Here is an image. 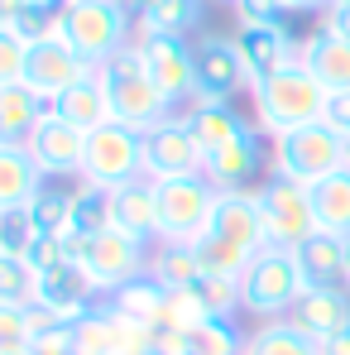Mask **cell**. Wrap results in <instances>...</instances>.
<instances>
[{"mask_svg":"<svg viewBox=\"0 0 350 355\" xmlns=\"http://www.w3.org/2000/svg\"><path fill=\"white\" fill-rule=\"evenodd\" d=\"M177 302H182L187 322H235V312H240V279L202 269V274L177 293Z\"/></svg>","mask_w":350,"mask_h":355,"instance_id":"obj_19","label":"cell"},{"mask_svg":"<svg viewBox=\"0 0 350 355\" xmlns=\"http://www.w3.org/2000/svg\"><path fill=\"white\" fill-rule=\"evenodd\" d=\"M24 259H29V264H34L39 274H44V269H58V264H67V259H72V240H67V236H49V231H39Z\"/></svg>","mask_w":350,"mask_h":355,"instance_id":"obj_41","label":"cell"},{"mask_svg":"<svg viewBox=\"0 0 350 355\" xmlns=\"http://www.w3.org/2000/svg\"><path fill=\"white\" fill-rule=\"evenodd\" d=\"M29 355H82V351H77L72 331H53V336H39V341H29Z\"/></svg>","mask_w":350,"mask_h":355,"instance_id":"obj_45","label":"cell"},{"mask_svg":"<svg viewBox=\"0 0 350 355\" xmlns=\"http://www.w3.org/2000/svg\"><path fill=\"white\" fill-rule=\"evenodd\" d=\"M39 187H44V173L29 159V149L24 144H0V216L24 211Z\"/></svg>","mask_w":350,"mask_h":355,"instance_id":"obj_24","label":"cell"},{"mask_svg":"<svg viewBox=\"0 0 350 355\" xmlns=\"http://www.w3.org/2000/svg\"><path fill=\"white\" fill-rule=\"evenodd\" d=\"M19 5H24V0H0V24H15V15H19Z\"/></svg>","mask_w":350,"mask_h":355,"instance_id":"obj_48","label":"cell"},{"mask_svg":"<svg viewBox=\"0 0 350 355\" xmlns=\"http://www.w3.org/2000/svg\"><path fill=\"white\" fill-rule=\"evenodd\" d=\"M346 288H350V236H346Z\"/></svg>","mask_w":350,"mask_h":355,"instance_id":"obj_49","label":"cell"},{"mask_svg":"<svg viewBox=\"0 0 350 355\" xmlns=\"http://www.w3.org/2000/svg\"><path fill=\"white\" fill-rule=\"evenodd\" d=\"M192 58H197V96L192 101H231L235 92L250 87L235 34H197Z\"/></svg>","mask_w":350,"mask_h":355,"instance_id":"obj_13","label":"cell"},{"mask_svg":"<svg viewBox=\"0 0 350 355\" xmlns=\"http://www.w3.org/2000/svg\"><path fill=\"white\" fill-rule=\"evenodd\" d=\"M111 192H116V226L120 231L159 245V182L154 178H134L125 187H111Z\"/></svg>","mask_w":350,"mask_h":355,"instance_id":"obj_22","label":"cell"},{"mask_svg":"<svg viewBox=\"0 0 350 355\" xmlns=\"http://www.w3.org/2000/svg\"><path fill=\"white\" fill-rule=\"evenodd\" d=\"M72 240V259L82 264V274L91 279V288L96 297H116L125 284H134V279H144L149 274V259H154V250H149V240L130 236V231H101V236H67Z\"/></svg>","mask_w":350,"mask_h":355,"instance_id":"obj_4","label":"cell"},{"mask_svg":"<svg viewBox=\"0 0 350 355\" xmlns=\"http://www.w3.org/2000/svg\"><path fill=\"white\" fill-rule=\"evenodd\" d=\"M259 197V226L269 250H297L307 236H317V216H312V192L297 187L288 178H264L254 187Z\"/></svg>","mask_w":350,"mask_h":355,"instance_id":"obj_10","label":"cell"},{"mask_svg":"<svg viewBox=\"0 0 350 355\" xmlns=\"http://www.w3.org/2000/svg\"><path fill=\"white\" fill-rule=\"evenodd\" d=\"M67 5H72V0H24L10 29H15V34H19L24 44H44V39H58Z\"/></svg>","mask_w":350,"mask_h":355,"instance_id":"obj_34","label":"cell"},{"mask_svg":"<svg viewBox=\"0 0 350 355\" xmlns=\"http://www.w3.org/2000/svg\"><path fill=\"white\" fill-rule=\"evenodd\" d=\"M53 116H62L67 125H77L82 135H91V130H101L106 120H111V101H106V87H101V77L91 72V77H82L72 92H62L58 101L49 106Z\"/></svg>","mask_w":350,"mask_h":355,"instance_id":"obj_26","label":"cell"},{"mask_svg":"<svg viewBox=\"0 0 350 355\" xmlns=\"http://www.w3.org/2000/svg\"><path fill=\"white\" fill-rule=\"evenodd\" d=\"M240 355H322V346L297 327V322H259L254 331H245V351Z\"/></svg>","mask_w":350,"mask_h":355,"instance_id":"obj_29","label":"cell"},{"mask_svg":"<svg viewBox=\"0 0 350 355\" xmlns=\"http://www.w3.org/2000/svg\"><path fill=\"white\" fill-rule=\"evenodd\" d=\"M322 355H350V327H346V331H336L331 341H322Z\"/></svg>","mask_w":350,"mask_h":355,"instance_id":"obj_47","label":"cell"},{"mask_svg":"<svg viewBox=\"0 0 350 355\" xmlns=\"http://www.w3.org/2000/svg\"><path fill=\"white\" fill-rule=\"evenodd\" d=\"M216 202H221V187L207 173L159 182V245H197L202 231L211 226Z\"/></svg>","mask_w":350,"mask_h":355,"instance_id":"obj_8","label":"cell"},{"mask_svg":"<svg viewBox=\"0 0 350 355\" xmlns=\"http://www.w3.org/2000/svg\"><path fill=\"white\" fill-rule=\"evenodd\" d=\"M168 351L173 355H240L245 351V331L235 322H192V327H182V336Z\"/></svg>","mask_w":350,"mask_h":355,"instance_id":"obj_30","label":"cell"},{"mask_svg":"<svg viewBox=\"0 0 350 355\" xmlns=\"http://www.w3.org/2000/svg\"><path fill=\"white\" fill-rule=\"evenodd\" d=\"M24 58H29V44L10 24H0V87L24 82Z\"/></svg>","mask_w":350,"mask_h":355,"instance_id":"obj_39","label":"cell"},{"mask_svg":"<svg viewBox=\"0 0 350 355\" xmlns=\"http://www.w3.org/2000/svg\"><path fill=\"white\" fill-rule=\"evenodd\" d=\"M96 77H101V87H106V101H111V120L120 125H134V130H154L159 120L177 116L173 101L154 87V77L144 72V62L134 53V44L130 49H120L116 58H106L96 67Z\"/></svg>","mask_w":350,"mask_h":355,"instance_id":"obj_5","label":"cell"},{"mask_svg":"<svg viewBox=\"0 0 350 355\" xmlns=\"http://www.w3.org/2000/svg\"><path fill=\"white\" fill-rule=\"evenodd\" d=\"M231 19L235 29H279V24H288V5L283 0H235Z\"/></svg>","mask_w":350,"mask_h":355,"instance_id":"obj_37","label":"cell"},{"mask_svg":"<svg viewBox=\"0 0 350 355\" xmlns=\"http://www.w3.org/2000/svg\"><path fill=\"white\" fill-rule=\"evenodd\" d=\"M288 322H297L317 346L331 341L336 331L350 327V288H307V293L297 297Z\"/></svg>","mask_w":350,"mask_h":355,"instance_id":"obj_20","label":"cell"},{"mask_svg":"<svg viewBox=\"0 0 350 355\" xmlns=\"http://www.w3.org/2000/svg\"><path fill=\"white\" fill-rule=\"evenodd\" d=\"M302 67L326 92H350V39H336L326 29L302 34Z\"/></svg>","mask_w":350,"mask_h":355,"instance_id":"obj_23","label":"cell"},{"mask_svg":"<svg viewBox=\"0 0 350 355\" xmlns=\"http://www.w3.org/2000/svg\"><path fill=\"white\" fill-rule=\"evenodd\" d=\"M302 293H307V284H302V269H297L292 250H269L264 245L240 274V312H250L254 322L292 317Z\"/></svg>","mask_w":350,"mask_h":355,"instance_id":"obj_6","label":"cell"},{"mask_svg":"<svg viewBox=\"0 0 350 355\" xmlns=\"http://www.w3.org/2000/svg\"><path fill=\"white\" fill-rule=\"evenodd\" d=\"M72 341L82 355H120V312L111 302H96L77 327H72Z\"/></svg>","mask_w":350,"mask_h":355,"instance_id":"obj_32","label":"cell"},{"mask_svg":"<svg viewBox=\"0 0 350 355\" xmlns=\"http://www.w3.org/2000/svg\"><path fill=\"white\" fill-rule=\"evenodd\" d=\"M34 297H39V269L19 254H0V302L29 307Z\"/></svg>","mask_w":350,"mask_h":355,"instance_id":"obj_36","label":"cell"},{"mask_svg":"<svg viewBox=\"0 0 350 355\" xmlns=\"http://www.w3.org/2000/svg\"><path fill=\"white\" fill-rule=\"evenodd\" d=\"M134 53L144 62V72L154 77V87L173 101V111L192 106V96H197V58H192V39L187 34L134 29Z\"/></svg>","mask_w":350,"mask_h":355,"instance_id":"obj_9","label":"cell"},{"mask_svg":"<svg viewBox=\"0 0 350 355\" xmlns=\"http://www.w3.org/2000/svg\"><path fill=\"white\" fill-rule=\"evenodd\" d=\"M29 221L49 236H67L72 231V187H58V178H44V187L29 197Z\"/></svg>","mask_w":350,"mask_h":355,"instance_id":"obj_33","label":"cell"},{"mask_svg":"<svg viewBox=\"0 0 350 355\" xmlns=\"http://www.w3.org/2000/svg\"><path fill=\"white\" fill-rule=\"evenodd\" d=\"M0 351H29V307L0 302Z\"/></svg>","mask_w":350,"mask_h":355,"instance_id":"obj_40","label":"cell"},{"mask_svg":"<svg viewBox=\"0 0 350 355\" xmlns=\"http://www.w3.org/2000/svg\"><path fill=\"white\" fill-rule=\"evenodd\" d=\"M0 355H29V351H0Z\"/></svg>","mask_w":350,"mask_h":355,"instance_id":"obj_51","label":"cell"},{"mask_svg":"<svg viewBox=\"0 0 350 355\" xmlns=\"http://www.w3.org/2000/svg\"><path fill=\"white\" fill-rule=\"evenodd\" d=\"M53 331H72V322L53 312L49 302H29V341H39V336H53Z\"/></svg>","mask_w":350,"mask_h":355,"instance_id":"obj_42","label":"cell"},{"mask_svg":"<svg viewBox=\"0 0 350 355\" xmlns=\"http://www.w3.org/2000/svg\"><path fill=\"white\" fill-rule=\"evenodd\" d=\"M326 96L331 92L302 62H292V67L250 87V106H254L250 120L259 125L264 139H274V135H288V130H302V125H317L326 116Z\"/></svg>","mask_w":350,"mask_h":355,"instance_id":"obj_2","label":"cell"},{"mask_svg":"<svg viewBox=\"0 0 350 355\" xmlns=\"http://www.w3.org/2000/svg\"><path fill=\"white\" fill-rule=\"evenodd\" d=\"M44 111H49V101L34 87H24V82L0 87V144H24L39 130Z\"/></svg>","mask_w":350,"mask_h":355,"instance_id":"obj_25","label":"cell"},{"mask_svg":"<svg viewBox=\"0 0 350 355\" xmlns=\"http://www.w3.org/2000/svg\"><path fill=\"white\" fill-rule=\"evenodd\" d=\"M149 274H154L164 288L182 293V288H187V284L202 274V259H197V250H192V245H154Z\"/></svg>","mask_w":350,"mask_h":355,"instance_id":"obj_35","label":"cell"},{"mask_svg":"<svg viewBox=\"0 0 350 355\" xmlns=\"http://www.w3.org/2000/svg\"><path fill=\"white\" fill-rule=\"evenodd\" d=\"M192 173H207V154H202L187 120L168 116L154 130H144V178L168 182V178H192Z\"/></svg>","mask_w":350,"mask_h":355,"instance_id":"obj_12","label":"cell"},{"mask_svg":"<svg viewBox=\"0 0 350 355\" xmlns=\"http://www.w3.org/2000/svg\"><path fill=\"white\" fill-rule=\"evenodd\" d=\"M96 67L87 58H77L62 39H44V44H29V58H24V87H34L49 106L58 101L62 92H72L82 77H91Z\"/></svg>","mask_w":350,"mask_h":355,"instance_id":"obj_15","label":"cell"},{"mask_svg":"<svg viewBox=\"0 0 350 355\" xmlns=\"http://www.w3.org/2000/svg\"><path fill=\"white\" fill-rule=\"evenodd\" d=\"M58 39L77 58L101 67L106 58H116L120 49L134 44V10L125 0H72L62 15Z\"/></svg>","mask_w":350,"mask_h":355,"instance_id":"obj_3","label":"cell"},{"mask_svg":"<svg viewBox=\"0 0 350 355\" xmlns=\"http://www.w3.org/2000/svg\"><path fill=\"white\" fill-rule=\"evenodd\" d=\"M202 269L211 274H231L240 279L245 264L264 250V226H259V197L254 192H221L211 226L202 231V240L192 245Z\"/></svg>","mask_w":350,"mask_h":355,"instance_id":"obj_1","label":"cell"},{"mask_svg":"<svg viewBox=\"0 0 350 355\" xmlns=\"http://www.w3.org/2000/svg\"><path fill=\"white\" fill-rule=\"evenodd\" d=\"M341 154H346V139L326 120H317V125H302V130L269 139V173L288 178L297 187H317L322 178L341 173Z\"/></svg>","mask_w":350,"mask_h":355,"instance_id":"obj_7","label":"cell"},{"mask_svg":"<svg viewBox=\"0 0 350 355\" xmlns=\"http://www.w3.org/2000/svg\"><path fill=\"white\" fill-rule=\"evenodd\" d=\"M322 120H326L341 139H350V92H331V96H326V116Z\"/></svg>","mask_w":350,"mask_h":355,"instance_id":"obj_43","label":"cell"},{"mask_svg":"<svg viewBox=\"0 0 350 355\" xmlns=\"http://www.w3.org/2000/svg\"><path fill=\"white\" fill-rule=\"evenodd\" d=\"M312 192V216H317V231H331V236H350V173L322 178Z\"/></svg>","mask_w":350,"mask_h":355,"instance_id":"obj_31","label":"cell"},{"mask_svg":"<svg viewBox=\"0 0 350 355\" xmlns=\"http://www.w3.org/2000/svg\"><path fill=\"white\" fill-rule=\"evenodd\" d=\"M111 226H116V192L77 178V187H72V231L67 236H101Z\"/></svg>","mask_w":350,"mask_h":355,"instance_id":"obj_27","label":"cell"},{"mask_svg":"<svg viewBox=\"0 0 350 355\" xmlns=\"http://www.w3.org/2000/svg\"><path fill=\"white\" fill-rule=\"evenodd\" d=\"M235 44H240V58H245V72H250V87L292 67V62H302V39L288 24H279V29H235Z\"/></svg>","mask_w":350,"mask_h":355,"instance_id":"obj_16","label":"cell"},{"mask_svg":"<svg viewBox=\"0 0 350 355\" xmlns=\"http://www.w3.org/2000/svg\"><path fill=\"white\" fill-rule=\"evenodd\" d=\"M39 236V226L29 221V211H5L0 216V254H29V245Z\"/></svg>","mask_w":350,"mask_h":355,"instance_id":"obj_38","label":"cell"},{"mask_svg":"<svg viewBox=\"0 0 350 355\" xmlns=\"http://www.w3.org/2000/svg\"><path fill=\"white\" fill-rule=\"evenodd\" d=\"M24 149H29V159L39 164V173L44 178H82V159H87V135L77 130V125H67L62 116L53 111H44L39 120V130L24 139Z\"/></svg>","mask_w":350,"mask_h":355,"instance_id":"obj_14","label":"cell"},{"mask_svg":"<svg viewBox=\"0 0 350 355\" xmlns=\"http://www.w3.org/2000/svg\"><path fill=\"white\" fill-rule=\"evenodd\" d=\"M288 5V15H322L331 0H283Z\"/></svg>","mask_w":350,"mask_h":355,"instance_id":"obj_46","label":"cell"},{"mask_svg":"<svg viewBox=\"0 0 350 355\" xmlns=\"http://www.w3.org/2000/svg\"><path fill=\"white\" fill-rule=\"evenodd\" d=\"M292 254H297V269H302L307 288H346V236L317 231V236L302 240Z\"/></svg>","mask_w":350,"mask_h":355,"instance_id":"obj_21","label":"cell"},{"mask_svg":"<svg viewBox=\"0 0 350 355\" xmlns=\"http://www.w3.org/2000/svg\"><path fill=\"white\" fill-rule=\"evenodd\" d=\"M264 135L250 130L245 139H235L226 149L207 154V178L221 187V192H254L259 187V173H264Z\"/></svg>","mask_w":350,"mask_h":355,"instance_id":"obj_17","label":"cell"},{"mask_svg":"<svg viewBox=\"0 0 350 355\" xmlns=\"http://www.w3.org/2000/svg\"><path fill=\"white\" fill-rule=\"evenodd\" d=\"M144 178V130L106 120L101 130L87 135V159H82V182L96 187H125Z\"/></svg>","mask_w":350,"mask_h":355,"instance_id":"obj_11","label":"cell"},{"mask_svg":"<svg viewBox=\"0 0 350 355\" xmlns=\"http://www.w3.org/2000/svg\"><path fill=\"white\" fill-rule=\"evenodd\" d=\"M322 29L336 34V39H350V0H331L322 10Z\"/></svg>","mask_w":350,"mask_h":355,"instance_id":"obj_44","label":"cell"},{"mask_svg":"<svg viewBox=\"0 0 350 355\" xmlns=\"http://www.w3.org/2000/svg\"><path fill=\"white\" fill-rule=\"evenodd\" d=\"M177 116L192 125L202 154H216V149H226V144H235V139H245L250 130H259L250 116H240L231 101H192V106H182Z\"/></svg>","mask_w":350,"mask_h":355,"instance_id":"obj_18","label":"cell"},{"mask_svg":"<svg viewBox=\"0 0 350 355\" xmlns=\"http://www.w3.org/2000/svg\"><path fill=\"white\" fill-rule=\"evenodd\" d=\"M134 10V29L159 34H187L202 24V0H125Z\"/></svg>","mask_w":350,"mask_h":355,"instance_id":"obj_28","label":"cell"},{"mask_svg":"<svg viewBox=\"0 0 350 355\" xmlns=\"http://www.w3.org/2000/svg\"><path fill=\"white\" fill-rule=\"evenodd\" d=\"M221 5H235V0H221Z\"/></svg>","mask_w":350,"mask_h":355,"instance_id":"obj_52","label":"cell"},{"mask_svg":"<svg viewBox=\"0 0 350 355\" xmlns=\"http://www.w3.org/2000/svg\"><path fill=\"white\" fill-rule=\"evenodd\" d=\"M341 168L350 173V139H346V154H341Z\"/></svg>","mask_w":350,"mask_h":355,"instance_id":"obj_50","label":"cell"}]
</instances>
